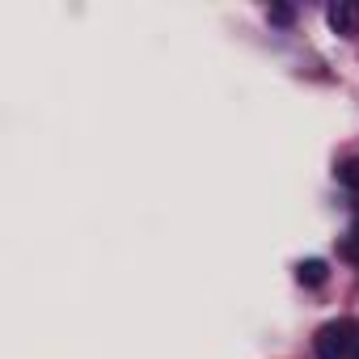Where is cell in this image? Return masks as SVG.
Returning <instances> with one entry per match:
<instances>
[{"label": "cell", "instance_id": "1", "mask_svg": "<svg viewBox=\"0 0 359 359\" xmlns=\"http://www.w3.org/2000/svg\"><path fill=\"white\" fill-rule=\"evenodd\" d=\"M355 346V321H325L321 330H317V338H313V351H317V359H342L346 351Z\"/></svg>", "mask_w": 359, "mask_h": 359}, {"label": "cell", "instance_id": "2", "mask_svg": "<svg viewBox=\"0 0 359 359\" xmlns=\"http://www.w3.org/2000/svg\"><path fill=\"white\" fill-rule=\"evenodd\" d=\"M325 22H330L334 34H351V30H355V9H351V5H330V9H325Z\"/></svg>", "mask_w": 359, "mask_h": 359}, {"label": "cell", "instance_id": "3", "mask_svg": "<svg viewBox=\"0 0 359 359\" xmlns=\"http://www.w3.org/2000/svg\"><path fill=\"white\" fill-rule=\"evenodd\" d=\"M300 283H309V287H321L325 283V262L321 258H309V262H300Z\"/></svg>", "mask_w": 359, "mask_h": 359}, {"label": "cell", "instance_id": "4", "mask_svg": "<svg viewBox=\"0 0 359 359\" xmlns=\"http://www.w3.org/2000/svg\"><path fill=\"white\" fill-rule=\"evenodd\" d=\"M338 182H342L346 191H359V156H351V161L338 165Z\"/></svg>", "mask_w": 359, "mask_h": 359}, {"label": "cell", "instance_id": "5", "mask_svg": "<svg viewBox=\"0 0 359 359\" xmlns=\"http://www.w3.org/2000/svg\"><path fill=\"white\" fill-rule=\"evenodd\" d=\"M271 22L275 26H292V9L287 5H271Z\"/></svg>", "mask_w": 359, "mask_h": 359}, {"label": "cell", "instance_id": "6", "mask_svg": "<svg viewBox=\"0 0 359 359\" xmlns=\"http://www.w3.org/2000/svg\"><path fill=\"white\" fill-rule=\"evenodd\" d=\"M355 237H359V224H355Z\"/></svg>", "mask_w": 359, "mask_h": 359}]
</instances>
